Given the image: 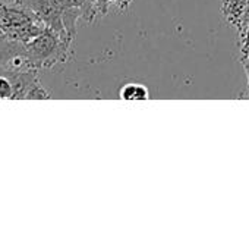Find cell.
Instances as JSON below:
<instances>
[{"mask_svg":"<svg viewBox=\"0 0 249 251\" xmlns=\"http://www.w3.org/2000/svg\"><path fill=\"white\" fill-rule=\"evenodd\" d=\"M113 3L117 6V9H119V10H126V9L131 6L132 0H113Z\"/></svg>","mask_w":249,"mask_h":251,"instance_id":"obj_11","label":"cell"},{"mask_svg":"<svg viewBox=\"0 0 249 251\" xmlns=\"http://www.w3.org/2000/svg\"><path fill=\"white\" fill-rule=\"evenodd\" d=\"M91 3H92V7L95 10V15L104 16V15H107L109 7L113 3V0H91Z\"/></svg>","mask_w":249,"mask_h":251,"instance_id":"obj_9","label":"cell"},{"mask_svg":"<svg viewBox=\"0 0 249 251\" xmlns=\"http://www.w3.org/2000/svg\"><path fill=\"white\" fill-rule=\"evenodd\" d=\"M9 78L13 87V97L12 100H47L50 94L43 87L38 78L37 69L28 71H18V72H4L0 74Z\"/></svg>","mask_w":249,"mask_h":251,"instance_id":"obj_3","label":"cell"},{"mask_svg":"<svg viewBox=\"0 0 249 251\" xmlns=\"http://www.w3.org/2000/svg\"><path fill=\"white\" fill-rule=\"evenodd\" d=\"M119 96L122 100H132V101H136V100H148L150 97V93H148V88L142 84H125L120 91H119Z\"/></svg>","mask_w":249,"mask_h":251,"instance_id":"obj_7","label":"cell"},{"mask_svg":"<svg viewBox=\"0 0 249 251\" xmlns=\"http://www.w3.org/2000/svg\"><path fill=\"white\" fill-rule=\"evenodd\" d=\"M45 29L41 19L18 0L0 1V32L9 38L29 43Z\"/></svg>","mask_w":249,"mask_h":251,"instance_id":"obj_2","label":"cell"},{"mask_svg":"<svg viewBox=\"0 0 249 251\" xmlns=\"http://www.w3.org/2000/svg\"><path fill=\"white\" fill-rule=\"evenodd\" d=\"M32 69L26 44L0 32V74Z\"/></svg>","mask_w":249,"mask_h":251,"instance_id":"obj_4","label":"cell"},{"mask_svg":"<svg viewBox=\"0 0 249 251\" xmlns=\"http://www.w3.org/2000/svg\"><path fill=\"white\" fill-rule=\"evenodd\" d=\"M242 65H244V69H245V74H247V90L242 94V97L249 99V50L245 54H242Z\"/></svg>","mask_w":249,"mask_h":251,"instance_id":"obj_10","label":"cell"},{"mask_svg":"<svg viewBox=\"0 0 249 251\" xmlns=\"http://www.w3.org/2000/svg\"><path fill=\"white\" fill-rule=\"evenodd\" d=\"M13 97V87L7 76L0 75V99H12Z\"/></svg>","mask_w":249,"mask_h":251,"instance_id":"obj_8","label":"cell"},{"mask_svg":"<svg viewBox=\"0 0 249 251\" xmlns=\"http://www.w3.org/2000/svg\"><path fill=\"white\" fill-rule=\"evenodd\" d=\"M72 43L73 38L45 28L38 37L26 43V53L32 69H48L59 63H66L72 56Z\"/></svg>","mask_w":249,"mask_h":251,"instance_id":"obj_1","label":"cell"},{"mask_svg":"<svg viewBox=\"0 0 249 251\" xmlns=\"http://www.w3.org/2000/svg\"><path fill=\"white\" fill-rule=\"evenodd\" d=\"M223 16L239 32L241 43H244L249 25V0H223Z\"/></svg>","mask_w":249,"mask_h":251,"instance_id":"obj_6","label":"cell"},{"mask_svg":"<svg viewBox=\"0 0 249 251\" xmlns=\"http://www.w3.org/2000/svg\"><path fill=\"white\" fill-rule=\"evenodd\" d=\"M19 3L25 4L28 9H31L45 25V28H50L56 31L60 35L73 38L68 34L65 24H63V7L56 0H18Z\"/></svg>","mask_w":249,"mask_h":251,"instance_id":"obj_5","label":"cell"}]
</instances>
